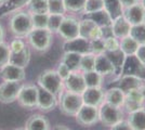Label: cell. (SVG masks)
<instances>
[{
	"label": "cell",
	"mask_w": 145,
	"mask_h": 130,
	"mask_svg": "<svg viewBox=\"0 0 145 130\" xmlns=\"http://www.w3.org/2000/svg\"><path fill=\"white\" fill-rule=\"evenodd\" d=\"M66 9L63 0H48V13L49 14H62L64 15Z\"/></svg>",
	"instance_id": "cell-35"
},
{
	"label": "cell",
	"mask_w": 145,
	"mask_h": 130,
	"mask_svg": "<svg viewBox=\"0 0 145 130\" xmlns=\"http://www.w3.org/2000/svg\"><path fill=\"white\" fill-rule=\"evenodd\" d=\"M134 56L139 60V62L145 66V43H140Z\"/></svg>",
	"instance_id": "cell-46"
},
{
	"label": "cell",
	"mask_w": 145,
	"mask_h": 130,
	"mask_svg": "<svg viewBox=\"0 0 145 130\" xmlns=\"http://www.w3.org/2000/svg\"><path fill=\"white\" fill-rule=\"evenodd\" d=\"M79 29H80V37L86 38L89 41L97 38H102L101 27L91 19L85 18L79 21Z\"/></svg>",
	"instance_id": "cell-13"
},
{
	"label": "cell",
	"mask_w": 145,
	"mask_h": 130,
	"mask_svg": "<svg viewBox=\"0 0 145 130\" xmlns=\"http://www.w3.org/2000/svg\"><path fill=\"white\" fill-rule=\"evenodd\" d=\"M94 64H95V54L92 52L84 53L79 63V71L82 73L94 71Z\"/></svg>",
	"instance_id": "cell-31"
},
{
	"label": "cell",
	"mask_w": 145,
	"mask_h": 130,
	"mask_svg": "<svg viewBox=\"0 0 145 130\" xmlns=\"http://www.w3.org/2000/svg\"><path fill=\"white\" fill-rule=\"evenodd\" d=\"M52 130H72L69 127H67V126H65V125H62V124H57L55 125V126H53V128H52Z\"/></svg>",
	"instance_id": "cell-48"
},
{
	"label": "cell",
	"mask_w": 145,
	"mask_h": 130,
	"mask_svg": "<svg viewBox=\"0 0 145 130\" xmlns=\"http://www.w3.org/2000/svg\"><path fill=\"white\" fill-rule=\"evenodd\" d=\"M84 77H85L87 88H91V87H102L103 76L100 75L95 71L86 72V73H84Z\"/></svg>",
	"instance_id": "cell-32"
},
{
	"label": "cell",
	"mask_w": 145,
	"mask_h": 130,
	"mask_svg": "<svg viewBox=\"0 0 145 130\" xmlns=\"http://www.w3.org/2000/svg\"><path fill=\"white\" fill-rule=\"evenodd\" d=\"M90 52L94 54H100L105 52V44L103 38H97L90 40Z\"/></svg>",
	"instance_id": "cell-41"
},
{
	"label": "cell",
	"mask_w": 145,
	"mask_h": 130,
	"mask_svg": "<svg viewBox=\"0 0 145 130\" xmlns=\"http://www.w3.org/2000/svg\"><path fill=\"white\" fill-rule=\"evenodd\" d=\"M26 47V44H25V41L24 40H22L21 38H15V39H13L11 43H10V49H11V52H18V51H21V50H23Z\"/></svg>",
	"instance_id": "cell-44"
},
{
	"label": "cell",
	"mask_w": 145,
	"mask_h": 130,
	"mask_svg": "<svg viewBox=\"0 0 145 130\" xmlns=\"http://www.w3.org/2000/svg\"><path fill=\"white\" fill-rule=\"evenodd\" d=\"M112 31H113V35L114 37L120 40L121 38H125L130 35V31H131V26L132 25L128 22L122 15L116 18L112 21Z\"/></svg>",
	"instance_id": "cell-19"
},
{
	"label": "cell",
	"mask_w": 145,
	"mask_h": 130,
	"mask_svg": "<svg viewBox=\"0 0 145 130\" xmlns=\"http://www.w3.org/2000/svg\"><path fill=\"white\" fill-rule=\"evenodd\" d=\"M64 50L65 51L78 52L80 54H84V53H87V52H90V41L88 39H86V38H82L79 36L76 39L65 41Z\"/></svg>",
	"instance_id": "cell-21"
},
{
	"label": "cell",
	"mask_w": 145,
	"mask_h": 130,
	"mask_svg": "<svg viewBox=\"0 0 145 130\" xmlns=\"http://www.w3.org/2000/svg\"><path fill=\"white\" fill-rule=\"evenodd\" d=\"M144 99L142 97V94L140 92L139 89H134L131 91H128L125 97V103H123V108L130 113L135 110H138L140 107L144 106Z\"/></svg>",
	"instance_id": "cell-18"
},
{
	"label": "cell",
	"mask_w": 145,
	"mask_h": 130,
	"mask_svg": "<svg viewBox=\"0 0 145 130\" xmlns=\"http://www.w3.org/2000/svg\"><path fill=\"white\" fill-rule=\"evenodd\" d=\"M125 97H126V93L123 92L119 87H113L105 91L104 102L122 108L123 103H125Z\"/></svg>",
	"instance_id": "cell-20"
},
{
	"label": "cell",
	"mask_w": 145,
	"mask_h": 130,
	"mask_svg": "<svg viewBox=\"0 0 145 130\" xmlns=\"http://www.w3.org/2000/svg\"><path fill=\"white\" fill-rule=\"evenodd\" d=\"M29 2V0H8L6 3L1 5L0 8V15L5 16V15H9L12 14L15 11L21 10L23 7L27 6V3Z\"/></svg>",
	"instance_id": "cell-26"
},
{
	"label": "cell",
	"mask_w": 145,
	"mask_h": 130,
	"mask_svg": "<svg viewBox=\"0 0 145 130\" xmlns=\"http://www.w3.org/2000/svg\"><path fill=\"white\" fill-rule=\"evenodd\" d=\"M110 130H134V129L132 128V126L129 124L128 120L122 119L120 122H118L117 124L113 125L110 127Z\"/></svg>",
	"instance_id": "cell-45"
},
{
	"label": "cell",
	"mask_w": 145,
	"mask_h": 130,
	"mask_svg": "<svg viewBox=\"0 0 145 130\" xmlns=\"http://www.w3.org/2000/svg\"><path fill=\"white\" fill-rule=\"evenodd\" d=\"M38 86L44 90L49 91L50 93L57 97L61 95V93L64 90V81L61 78L55 69H46L43 71L38 77Z\"/></svg>",
	"instance_id": "cell-2"
},
{
	"label": "cell",
	"mask_w": 145,
	"mask_h": 130,
	"mask_svg": "<svg viewBox=\"0 0 145 130\" xmlns=\"http://www.w3.org/2000/svg\"><path fill=\"white\" fill-rule=\"evenodd\" d=\"M140 43L134 40L130 35L125 38H121L119 40V49L121 50V52L126 56H134L137 50L139 48Z\"/></svg>",
	"instance_id": "cell-25"
},
{
	"label": "cell",
	"mask_w": 145,
	"mask_h": 130,
	"mask_svg": "<svg viewBox=\"0 0 145 130\" xmlns=\"http://www.w3.org/2000/svg\"><path fill=\"white\" fill-rule=\"evenodd\" d=\"M65 9L68 12H82L87 0H63Z\"/></svg>",
	"instance_id": "cell-36"
},
{
	"label": "cell",
	"mask_w": 145,
	"mask_h": 130,
	"mask_svg": "<svg viewBox=\"0 0 145 130\" xmlns=\"http://www.w3.org/2000/svg\"><path fill=\"white\" fill-rule=\"evenodd\" d=\"M63 19H64V15H62V14H49L48 26H47V28H48L52 34H53V33H57Z\"/></svg>",
	"instance_id": "cell-38"
},
{
	"label": "cell",
	"mask_w": 145,
	"mask_h": 130,
	"mask_svg": "<svg viewBox=\"0 0 145 130\" xmlns=\"http://www.w3.org/2000/svg\"><path fill=\"white\" fill-rule=\"evenodd\" d=\"M103 9H104L103 0H87L82 13L84 14H89V13L101 11Z\"/></svg>",
	"instance_id": "cell-39"
},
{
	"label": "cell",
	"mask_w": 145,
	"mask_h": 130,
	"mask_svg": "<svg viewBox=\"0 0 145 130\" xmlns=\"http://www.w3.org/2000/svg\"><path fill=\"white\" fill-rule=\"evenodd\" d=\"M0 77L3 81H23L26 78L25 68L7 63L0 68Z\"/></svg>",
	"instance_id": "cell-12"
},
{
	"label": "cell",
	"mask_w": 145,
	"mask_h": 130,
	"mask_svg": "<svg viewBox=\"0 0 145 130\" xmlns=\"http://www.w3.org/2000/svg\"><path fill=\"white\" fill-rule=\"evenodd\" d=\"M59 105V99L57 97L50 93L38 86V102H37V108L43 113L53 111L56 106Z\"/></svg>",
	"instance_id": "cell-11"
},
{
	"label": "cell",
	"mask_w": 145,
	"mask_h": 130,
	"mask_svg": "<svg viewBox=\"0 0 145 130\" xmlns=\"http://www.w3.org/2000/svg\"><path fill=\"white\" fill-rule=\"evenodd\" d=\"M29 61H30V50L26 46L24 49L18 51V52H11L9 63L14 64L16 66H20V67L26 68L28 66V64H29Z\"/></svg>",
	"instance_id": "cell-24"
},
{
	"label": "cell",
	"mask_w": 145,
	"mask_h": 130,
	"mask_svg": "<svg viewBox=\"0 0 145 130\" xmlns=\"http://www.w3.org/2000/svg\"><path fill=\"white\" fill-rule=\"evenodd\" d=\"M94 71L97 72L100 75L104 76H109V75L117 74L115 65L108 59V56L105 53H100L95 54V64H94Z\"/></svg>",
	"instance_id": "cell-15"
},
{
	"label": "cell",
	"mask_w": 145,
	"mask_h": 130,
	"mask_svg": "<svg viewBox=\"0 0 145 130\" xmlns=\"http://www.w3.org/2000/svg\"><path fill=\"white\" fill-rule=\"evenodd\" d=\"M140 92H141V94H142V97H143V99H144L145 101V82H143L142 85H141V87L139 88Z\"/></svg>",
	"instance_id": "cell-50"
},
{
	"label": "cell",
	"mask_w": 145,
	"mask_h": 130,
	"mask_svg": "<svg viewBox=\"0 0 145 130\" xmlns=\"http://www.w3.org/2000/svg\"><path fill=\"white\" fill-rule=\"evenodd\" d=\"M119 1H120L122 9L128 8V7H130V6H133V5H135V3L140 2V0H119Z\"/></svg>",
	"instance_id": "cell-47"
},
{
	"label": "cell",
	"mask_w": 145,
	"mask_h": 130,
	"mask_svg": "<svg viewBox=\"0 0 145 130\" xmlns=\"http://www.w3.org/2000/svg\"><path fill=\"white\" fill-rule=\"evenodd\" d=\"M104 44H105V51H115L119 49V39L112 36L104 39Z\"/></svg>",
	"instance_id": "cell-42"
},
{
	"label": "cell",
	"mask_w": 145,
	"mask_h": 130,
	"mask_svg": "<svg viewBox=\"0 0 145 130\" xmlns=\"http://www.w3.org/2000/svg\"><path fill=\"white\" fill-rule=\"evenodd\" d=\"M85 18H88V19H91L92 21H94L100 27L106 26V25H110L112 24V21H113L112 18L109 16L108 13L105 11V9H103L101 11H97V12L85 14Z\"/></svg>",
	"instance_id": "cell-29"
},
{
	"label": "cell",
	"mask_w": 145,
	"mask_h": 130,
	"mask_svg": "<svg viewBox=\"0 0 145 130\" xmlns=\"http://www.w3.org/2000/svg\"><path fill=\"white\" fill-rule=\"evenodd\" d=\"M104 93H105V91H103L102 87L87 88L85 90V92L82 93L84 104L99 107L104 102Z\"/></svg>",
	"instance_id": "cell-17"
},
{
	"label": "cell",
	"mask_w": 145,
	"mask_h": 130,
	"mask_svg": "<svg viewBox=\"0 0 145 130\" xmlns=\"http://www.w3.org/2000/svg\"><path fill=\"white\" fill-rule=\"evenodd\" d=\"M34 28H47L49 13H30Z\"/></svg>",
	"instance_id": "cell-37"
},
{
	"label": "cell",
	"mask_w": 145,
	"mask_h": 130,
	"mask_svg": "<svg viewBox=\"0 0 145 130\" xmlns=\"http://www.w3.org/2000/svg\"><path fill=\"white\" fill-rule=\"evenodd\" d=\"M130 36L139 43H145V22L141 24L132 25Z\"/></svg>",
	"instance_id": "cell-34"
},
{
	"label": "cell",
	"mask_w": 145,
	"mask_h": 130,
	"mask_svg": "<svg viewBox=\"0 0 145 130\" xmlns=\"http://www.w3.org/2000/svg\"><path fill=\"white\" fill-rule=\"evenodd\" d=\"M14 130H25V128H18V129H14Z\"/></svg>",
	"instance_id": "cell-53"
},
{
	"label": "cell",
	"mask_w": 145,
	"mask_h": 130,
	"mask_svg": "<svg viewBox=\"0 0 145 130\" xmlns=\"http://www.w3.org/2000/svg\"><path fill=\"white\" fill-rule=\"evenodd\" d=\"M104 53L108 56V59L115 65L117 74L120 75L122 67H123V63H125V60H126V56L121 52L120 49L115 50V51H105Z\"/></svg>",
	"instance_id": "cell-30"
},
{
	"label": "cell",
	"mask_w": 145,
	"mask_h": 130,
	"mask_svg": "<svg viewBox=\"0 0 145 130\" xmlns=\"http://www.w3.org/2000/svg\"><path fill=\"white\" fill-rule=\"evenodd\" d=\"M10 56H11L10 44L6 43L5 41L0 42V68L6 65L7 63H9Z\"/></svg>",
	"instance_id": "cell-40"
},
{
	"label": "cell",
	"mask_w": 145,
	"mask_h": 130,
	"mask_svg": "<svg viewBox=\"0 0 145 130\" xmlns=\"http://www.w3.org/2000/svg\"><path fill=\"white\" fill-rule=\"evenodd\" d=\"M122 16L131 25H137L145 22V8L141 2L125 8L122 10Z\"/></svg>",
	"instance_id": "cell-14"
},
{
	"label": "cell",
	"mask_w": 145,
	"mask_h": 130,
	"mask_svg": "<svg viewBox=\"0 0 145 130\" xmlns=\"http://www.w3.org/2000/svg\"><path fill=\"white\" fill-rule=\"evenodd\" d=\"M7 1H8V0H0V6H1V5H3V3H6Z\"/></svg>",
	"instance_id": "cell-51"
},
{
	"label": "cell",
	"mask_w": 145,
	"mask_h": 130,
	"mask_svg": "<svg viewBox=\"0 0 145 130\" xmlns=\"http://www.w3.org/2000/svg\"><path fill=\"white\" fill-rule=\"evenodd\" d=\"M27 8L29 13H48V0H29Z\"/></svg>",
	"instance_id": "cell-33"
},
{
	"label": "cell",
	"mask_w": 145,
	"mask_h": 130,
	"mask_svg": "<svg viewBox=\"0 0 145 130\" xmlns=\"http://www.w3.org/2000/svg\"><path fill=\"white\" fill-rule=\"evenodd\" d=\"M52 35L48 28H34L27 37L31 48L38 52H46L52 44Z\"/></svg>",
	"instance_id": "cell-4"
},
{
	"label": "cell",
	"mask_w": 145,
	"mask_h": 130,
	"mask_svg": "<svg viewBox=\"0 0 145 130\" xmlns=\"http://www.w3.org/2000/svg\"><path fill=\"white\" fill-rule=\"evenodd\" d=\"M140 2H141V3H142V6L145 8V0H140Z\"/></svg>",
	"instance_id": "cell-52"
},
{
	"label": "cell",
	"mask_w": 145,
	"mask_h": 130,
	"mask_svg": "<svg viewBox=\"0 0 145 130\" xmlns=\"http://www.w3.org/2000/svg\"><path fill=\"white\" fill-rule=\"evenodd\" d=\"M18 104L26 108L37 107L38 102V86L36 85H23L21 91L18 93Z\"/></svg>",
	"instance_id": "cell-9"
},
{
	"label": "cell",
	"mask_w": 145,
	"mask_h": 130,
	"mask_svg": "<svg viewBox=\"0 0 145 130\" xmlns=\"http://www.w3.org/2000/svg\"><path fill=\"white\" fill-rule=\"evenodd\" d=\"M9 29L15 37H27L30 31L34 29L31 14L24 10H18L12 13L9 21Z\"/></svg>",
	"instance_id": "cell-1"
},
{
	"label": "cell",
	"mask_w": 145,
	"mask_h": 130,
	"mask_svg": "<svg viewBox=\"0 0 145 130\" xmlns=\"http://www.w3.org/2000/svg\"><path fill=\"white\" fill-rule=\"evenodd\" d=\"M99 116L100 122L106 127H112L123 119V112L121 107H117L109 103L103 102L99 106Z\"/></svg>",
	"instance_id": "cell-5"
},
{
	"label": "cell",
	"mask_w": 145,
	"mask_h": 130,
	"mask_svg": "<svg viewBox=\"0 0 145 130\" xmlns=\"http://www.w3.org/2000/svg\"><path fill=\"white\" fill-rule=\"evenodd\" d=\"M81 56L78 52H72V51H65L64 56L62 57V62L65 63L71 71H79V63Z\"/></svg>",
	"instance_id": "cell-28"
},
{
	"label": "cell",
	"mask_w": 145,
	"mask_h": 130,
	"mask_svg": "<svg viewBox=\"0 0 145 130\" xmlns=\"http://www.w3.org/2000/svg\"><path fill=\"white\" fill-rule=\"evenodd\" d=\"M84 104L82 94L74 93L71 91H63L59 97V107L62 114L66 116H74L77 114L79 108Z\"/></svg>",
	"instance_id": "cell-3"
},
{
	"label": "cell",
	"mask_w": 145,
	"mask_h": 130,
	"mask_svg": "<svg viewBox=\"0 0 145 130\" xmlns=\"http://www.w3.org/2000/svg\"><path fill=\"white\" fill-rule=\"evenodd\" d=\"M23 85L20 81H3L0 84V103L10 104L18 100Z\"/></svg>",
	"instance_id": "cell-8"
},
{
	"label": "cell",
	"mask_w": 145,
	"mask_h": 130,
	"mask_svg": "<svg viewBox=\"0 0 145 130\" xmlns=\"http://www.w3.org/2000/svg\"><path fill=\"white\" fill-rule=\"evenodd\" d=\"M104 9L108 13L112 20L122 15V7L119 0H103Z\"/></svg>",
	"instance_id": "cell-27"
},
{
	"label": "cell",
	"mask_w": 145,
	"mask_h": 130,
	"mask_svg": "<svg viewBox=\"0 0 145 130\" xmlns=\"http://www.w3.org/2000/svg\"><path fill=\"white\" fill-rule=\"evenodd\" d=\"M5 28H3V26L0 24V42H2L3 40H5Z\"/></svg>",
	"instance_id": "cell-49"
},
{
	"label": "cell",
	"mask_w": 145,
	"mask_h": 130,
	"mask_svg": "<svg viewBox=\"0 0 145 130\" xmlns=\"http://www.w3.org/2000/svg\"><path fill=\"white\" fill-rule=\"evenodd\" d=\"M127 120L134 130H145V106L130 112Z\"/></svg>",
	"instance_id": "cell-23"
},
{
	"label": "cell",
	"mask_w": 145,
	"mask_h": 130,
	"mask_svg": "<svg viewBox=\"0 0 145 130\" xmlns=\"http://www.w3.org/2000/svg\"><path fill=\"white\" fill-rule=\"evenodd\" d=\"M25 130H50V123L42 114L31 115L24 126Z\"/></svg>",
	"instance_id": "cell-22"
},
{
	"label": "cell",
	"mask_w": 145,
	"mask_h": 130,
	"mask_svg": "<svg viewBox=\"0 0 145 130\" xmlns=\"http://www.w3.org/2000/svg\"><path fill=\"white\" fill-rule=\"evenodd\" d=\"M144 78H142L139 75L134 74H122L118 81V86L125 93L131 91L134 89H139L141 85L144 82Z\"/></svg>",
	"instance_id": "cell-16"
},
{
	"label": "cell",
	"mask_w": 145,
	"mask_h": 130,
	"mask_svg": "<svg viewBox=\"0 0 145 130\" xmlns=\"http://www.w3.org/2000/svg\"><path fill=\"white\" fill-rule=\"evenodd\" d=\"M64 87L71 92L82 94L87 89L84 73L80 71H72L68 77L64 80Z\"/></svg>",
	"instance_id": "cell-10"
},
{
	"label": "cell",
	"mask_w": 145,
	"mask_h": 130,
	"mask_svg": "<svg viewBox=\"0 0 145 130\" xmlns=\"http://www.w3.org/2000/svg\"><path fill=\"white\" fill-rule=\"evenodd\" d=\"M75 119L77 124L82 127H91L100 122L99 116V107L88 104H82L79 108L77 114L75 115Z\"/></svg>",
	"instance_id": "cell-6"
},
{
	"label": "cell",
	"mask_w": 145,
	"mask_h": 130,
	"mask_svg": "<svg viewBox=\"0 0 145 130\" xmlns=\"http://www.w3.org/2000/svg\"><path fill=\"white\" fill-rule=\"evenodd\" d=\"M57 34L65 41H69L78 38L80 36L79 21L74 16H64L60 28L57 31Z\"/></svg>",
	"instance_id": "cell-7"
},
{
	"label": "cell",
	"mask_w": 145,
	"mask_h": 130,
	"mask_svg": "<svg viewBox=\"0 0 145 130\" xmlns=\"http://www.w3.org/2000/svg\"><path fill=\"white\" fill-rule=\"evenodd\" d=\"M55 71H56V73L59 74V76L63 79V81L66 79L67 77H68V75L71 74V72H72V71L68 68V66H67L66 64H65V63H63L62 61L60 62L59 66H57V68H56Z\"/></svg>",
	"instance_id": "cell-43"
}]
</instances>
